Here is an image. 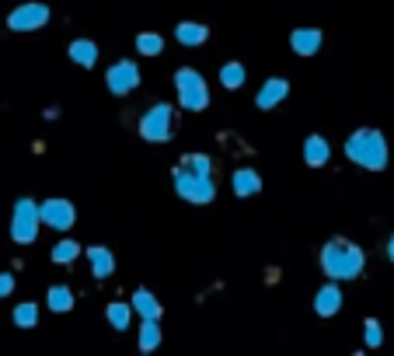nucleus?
I'll list each match as a JSON object with an SVG mask.
<instances>
[{
    "mask_svg": "<svg viewBox=\"0 0 394 356\" xmlns=\"http://www.w3.org/2000/svg\"><path fill=\"white\" fill-rule=\"evenodd\" d=\"M321 266H324V273L335 276V280H353V276H360V269H363V251H360L356 244H349L346 238H335V241H328L324 251H321Z\"/></svg>",
    "mask_w": 394,
    "mask_h": 356,
    "instance_id": "1",
    "label": "nucleus"
},
{
    "mask_svg": "<svg viewBox=\"0 0 394 356\" xmlns=\"http://www.w3.org/2000/svg\"><path fill=\"white\" fill-rule=\"evenodd\" d=\"M346 150H349V158H353L356 165H363V168L380 171V168L387 165V147H384V136H380L377 129H360V133H353L349 143H346Z\"/></svg>",
    "mask_w": 394,
    "mask_h": 356,
    "instance_id": "2",
    "label": "nucleus"
},
{
    "mask_svg": "<svg viewBox=\"0 0 394 356\" xmlns=\"http://www.w3.org/2000/svg\"><path fill=\"white\" fill-rule=\"evenodd\" d=\"M175 84H178V98H182V105L185 109H206V81L196 74V70H178L175 74Z\"/></svg>",
    "mask_w": 394,
    "mask_h": 356,
    "instance_id": "3",
    "label": "nucleus"
},
{
    "mask_svg": "<svg viewBox=\"0 0 394 356\" xmlns=\"http://www.w3.org/2000/svg\"><path fill=\"white\" fill-rule=\"evenodd\" d=\"M39 220H42V213L35 210V202L32 199H21L18 207H14V220H11V234H14V241L18 244H28V241H35V227H39Z\"/></svg>",
    "mask_w": 394,
    "mask_h": 356,
    "instance_id": "4",
    "label": "nucleus"
},
{
    "mask_svg": "<svg viewBox=\"0 0 394 356\" xmlns=\"http://www.w3.org/2000/svg\"><path fill=\"white\" fill-rule=\"evenodd\" d=\"M175 185H178V192H182L189 202H209V199H213V182H209V175H196V171L178 168V171H175Z\"/></svg>",
    "mask_w": 394,
    "mask_h": 356,
    "instance_id": "5",
    "label": "nucleus"
},
{
    "mask_svg": "<svg viewBox=\"0 0 394 356\" xmlns=\"http://www.w3.org/2000/svg\"><path fill=\"white\" fill-rule=\"evenodd\" d=\"M175 112L167 109V105H154L147 116H143V123H140V133L147 136V140H167L172 136V129H175Z\"/></svg>",
    "mask_w": 394,
    "mask_h": 356,
    "instance_id": "6",
    "label": "nucleus"
},
{
    "mask_svg": "<svg viewBox=\"0 0 394 356\" xmlns=\"http://www.w3.org/2000/svg\"><path fill=\"white\" fill-rule=\"evenodd\" d=\"M140 84V70H136V63H116L108 70V91L112 94H129L133 87Z\"/></svg>",
    "mask_w": 394,
    "mask_h": 356,
    "instance_id": "7",
    "label": "nucleus"
},
{
    "mask_svg": "<svg viewBox=\"0 0 394 356\" xmlns=\"http://www.w3.org/2000/svg\"><path fill=\"white\" fill-rule=\"evenodd\" d=\"M49 21V11L42 8V4H25V8H18L11 18H8V25L14 28V32H32V28H42Z\"/></svg>",
    "mask_w": 394,
    "mask_h": 356,
    "instance_id": "8",
    "label": "nucleus"
},
{
    "mask_svg": "<svg viewBox=\"0 0 394 356\" xmlns=\"http://www.w3.org/2000/svg\"><path fill=\"white\" fill-rule=\"evenodd\" d=\"M39 213H42V224H49L56 231H67L74 224V207H70L67 199H49Z\"/></svg>",
    "mask_w": 394,
    "mask_h": 356,
    "instance_id": "9",
    "label": "nucleus"
},
{
    "mask_svg": "<svg viewBox=\"0 0 394 356\" xmlns=\"http://www.w3.org/2000/svg\"><path fill=\"white\" fill-rule=\"evenodd\" d=\"M342 308V293H339V286H321L318 290V297H314V311L321 315V318H331L335 311H339Z\"/></svg>",
    "mask_w": 394,
    "mask_h": 356,
    "instance_id": "10",
    "label": "nucleus"
},
{
    "mask_svg": "<svg viewBox=\"0 0 394 356\" xmlns=\"http://www.w3.org/2000/svg\"><path fill=\"white\" fill-rule=\"evenodd\" d=\"M287 98V81H265V87H262V94H258V109H272L276 101H283Z\"/></svg>",
    "mask_w": 394,
    "mask_h": 356,
    "instance_id": "11",
    "label": "nucleus"
},
{
    "mask_svg": "<svg viewBox=\"0 0 394 356\" xmlns=\"http://www.w3.org/2000/svg\"><path fill=\"white\" fill-rule=\"evenodd\" d=\"M318 45H321V32H314V28H300V32H293V49H297L300 56H311Z\"/></svg>",
    "mask_w": 394,
    "mask_h": 356,
    "instance_id": "12",
    "label": "nucleus"
},
{
    "mask_svg": "<svg viewBox=\"0 0 394 356\" xmlns=\"http://www.w3.org/2000/svg\"><path fill=\"white\" fill-rule=\"evenodd\" d=\"M304 158H307V165H324V161H328V143H324L321 136H307Z\"/></svg>",
    "mask_w": 394,
    "mask_h": 356,
    "instance_id": "13",
    "label": "nucleus"
},
{
    "mask_svg": "<svg viewBox=\"0 0 394 356\" xmlns=\"http://www.w3.org/2000/svg\"><path fill=\"white\" fill-rule=\"evenodd\" d=\"M133 308L143 315V318H157L160 315V304L147 293V290H136V297H133Z\"/></svg>",
    "mask_w": 394,
    "mask_h": 356,
    "instance_id": "14",
    "label": "nucleus"
},
{
    "mask_svg": "<svg viewBox=\"0 0 394 356\" xmlns=\"http://www.w3.org/2000/svg\"><path fill=\"white\" fill-rule=\"evenodd\" d=\"M91 266H94V276H108L112 273V251L108 248H91Z\"/></svg>",
    "mask_w": 394,
    "mask_h": 356,
    "instance_id": "15",
    "label": "nucleus"
},
{
    "mask_svg": "<svg viewBox=\"0 0 394 356\" xmlns=\"http://www.w3.org/2000/svg\"><path fill=\"white\" fill-rule=\"evenodd\" d=\"M234 189H238V196L258 192V189H262V178H258L255 171H238V175H234Z\"/></svg>",
    "mask_w": 394,
    "mask_h": 356,
    "instance_id": "16",
    "label": "nucleus"
},
{
    "mask_svg": "<svg viewBox=\"0 0 394 356\" xmlns=\"http://www.w3.org/2000/svg\"><path fill=\"white\" fill-rule=\"evenodd\" d=\"M70 56H74L81 67H91L94 56H98V49H94V42H74V45H70Z\"/></svg>",
    "mask_w": 394,
    "mask_h": 356,
    "instance_id": "17",
    "label": "nucleus"
},
{
    "mask_svg": "<svg viewBox=\"0 0 394 356\" xmlns=\"http://www.w3.org/2000/svg\"><path fill=\"white\" fill-rule=\"evenodd\" d=\"M70 304H74V297H70L67 286H52L49 290V308L52 311H70Z\"/></svg>",
    "mask_w": 394,
    "mask_h": 356,
    "instance_id": "18",
    "label": "nucleus"
},
{
    "mask_svg": "<svg viewBox=\"0 0 394 356\" xmlns=\"http://www.w3.org/2000/svg\"><path fill=\"white\" fill-rule=\"evenodd\" d=\"M178 39L185 42V45H199V42H206V28L203 25H178Z\"/></svg>",
    "mask_w": 394,
    "mask_h": 356,
    "instance_id": "19",
    "label": "nucleus"
},
{
    "mask_svg": "<svg viewBox=\"0 0 394 356\" xmlns=\"http://www.w3.org/2000/svg\"><path fill=\"white\" fill-rule=\"evenodd\" d=\"M220 81L227 84V87H241V81H245V67L241 63H227L220 70Z\"/></svg>",
    "mask_w": 394,
    "mask_h": 356,
    "instance_id": "20",
    "label": "nucleus"
},
{
    "mask_svg": "<svg viewBox=\"0 0 394 356\" xmlns=\"http://www.w3.org/2000/svg\"><path fill=\"white\" fill-rule=\"evenodd\" d=\"M157 339H160V332H157V318H147V325H143V332H140V349H154L157 346Z\"/></svg>",
    "mask_w": 394,
    "mask_h": 356,
    "instance_id": "21",
    "label": "nucleus"
},
{
    "mask_svg": "<svg viewBox=\"0 0 394 356\" xmlns=\"http://www.w3.org/2000/svg\"><path fill=\"white\" fill-rule=\"evenodd\" d=\"M77 251H81V248H77V241H60V244L52 248V259H56V262H74Z\"/></svg>",
    "mask_w": 394,
    "mask_h": 356,
    "instance_id": "22",
    "label": "nucleus"
},
{
    "mask_svg": "<svg viewBox=\"0 0 394 356\" xmlns=\"http://www.w3.org/2000/svg\"><path fill=\"white\" fill-rule=\"evenodd\" d=\"M136 45H140V53H147V56H154V53H160V35H154V32H143L140 39H136Z\"/></svg>",
    "mask_w": 394,
    "mask_h": 356,
    "instance_id": "23",
    "label": "nucleus"
},
{
    "mask_svg": "<svg viewBox=\"0 0 394 356\" xmlns=\"http://www.w3.org/2000/svg\"><path fill=\"white\" fill-rule=\"evenodd\" d=\"M108 322L116 328H126L129 325V308H126V304H112V308H108Z\"/></svg>",
    "mask_w": 394,
    "mask_h": 356,
    "instance_id": "24",
    "label": "nucleus"
},
{
    "mask_svg": "<svg viewBox=\"0 0 394 356\" xmlns=\"http://www.w3.org/2000/svg\"><path fill=\"white\" fill-rule=\"evenodd\" d=\"M14 322H18L21 328H28V325H35V304H21V308L14 311Z\"/></svg>",
    "mask_w": 394,
    "mask_h": 356,
    "instance_id": "25",
    "label": "nucleus"
},
{
    "mask_svg": "<svg viewBox=\"0 0 394 356\" xmlns=\"http://www.w3.org/2000/svg\"><path fill=\"white\" fill-rule=\"evenodd\" d=\"M185 165H189L196 175H209V158H203V154H199V158H196V154H192V158H185Z\"/></svg>",
    "mask_w": 394,
    "mask_h": 356,
    "instance_id": "26",
    "label": "nucleus"
},
{
    "mask_svg": "<svg viewBox=\"0 0 394 356\" xmlns=\"http://www.w3.org/2000/svg\"><path fill=\"white\" fill-rule=\"evenodd\" d=\"M366 342L370 346H380V325L377 322H366Z\"/></svg>",
    "mask_w": 394,
    "mask_h": 356,
    "instance_id": "27",
    "label": "nucleus"
},
{
    "mask_svg": "<svg viewBox=\"0 0 394 356\" xmlns=\"http://www.w3.org/2000/svg\"><path fill=\"white\" fill-rule=\"evenodd\" d=\"M11 286H14V276L11 273H0V297H8Z\"/></svg>",
    "mask_w": 394,
    "mask_h": 356,
    "instance_id": "28",
    "label": "nucleus"
},
{
    "mask_svg": "<svg viewBox=\"0 0 394 356\" xmlns=\"http://www.w3.org/2000/svg\"><path fill=\"white\" fill-rule=\"evenodd\" d=\"M387 255L394 259V238H391V244H387Z\"/></svg>",
    "mask_w": 394,
    "mask_h": 356,
    "instance_id": "29",
    "label": "nucleus"
}]
</instances>
